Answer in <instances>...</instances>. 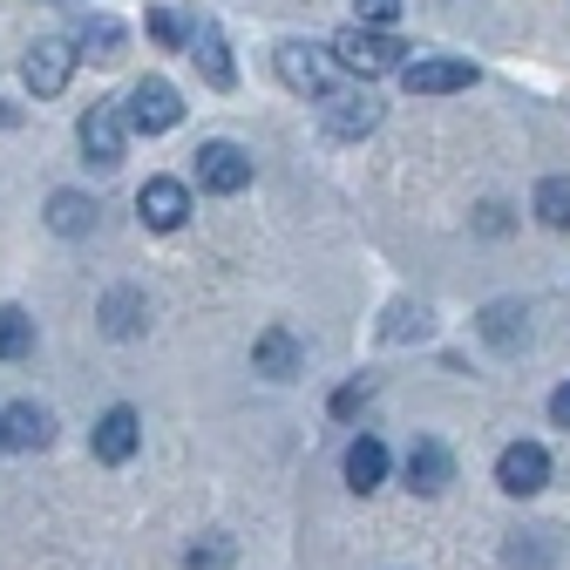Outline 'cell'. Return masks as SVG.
<instances>
[{
	"label": "cell",
	"instance_id": "cell-12",
	"mask_svg": "<svg viewBox=\"0 0 570 570\" xmlns=\"http://www.w3.org/2000/svg\"><path fill=\"white\" fill-rule=\"evenodd\" d=\"M55 442V414L48 407H35V401H14L8 414H0V449H21V455H35V449H48Z\"/></svg>",
	"mask_w": 570,
	"mask_h": 570
},
{
	"label": "cell",
	"instance_id": "cell-28",
	"mask_svg": "<svg viewBox=\"0 0 570 570\" xmlns=\"http://www.w3.org/2000/svg\"><path fill=\"white\" fill-rule=\"evenodd\" d=\"M550 421H557V428H570V381L550 394Z\"/></svg>",
	"mask_w": 570,
	"mask_h": 570
},
{
	"label": "cell",
	"instance_id": "cell-18",
	"mask_svg": "<svg viewBox=\"0 0 570 570\" xmlns=\"http://www.w3.org/2000/svg\"><path fill=\"white\" fill-rule=\"evenodd\" d=\"M48 225H55L61 238H82V232L96 225V204H89L82 190H55V197H48Z\"/></svg>",
	"mask_w": 570,
	"mask_h": 570
},
{
	"label": "cell",
	"instance_id": "cell-10",
	"mask_svg": "<svg viewBox=\"0 0 570 570\" xmlns=\"http://www.w3.org/2000/svg\"><path fill=\"white\" fill-rule=\"evenodd\" d=\"M495 482H503L510 495H537L550 482V455L537 442H510L503 455H495Z\"/></svg>",
	"mask_w": 570,
	"mask_h": 570
},
{
	"label": "cell",
	"instance_id": "cell-2",
	"mask_svg": "<svg viewBox=\"0 0 570 570\" xmlns=\"http://www.w3.org/2000/svg\"><path fill=\"white\" fill-rule=\"evenodd\" d=\"M184 122V102H177V89L164 82V76H142L129 96H122V129H136V136H164V129H177Z\"/></svg>",
	"mask_w": 570,
	"mask_h": 570
},
{
	"label": "cell",
	"instance_id": "cell-16",
	"mask_svg": "<svg viewBox=\"0 0 570 570\" xmlns=\"http://www.w3.org/2000/svg\"><path fill=\"white\" fill-rule=\"evenodd\" d=\"M136 442H142L136 407H109V414L96 421V455H102V462H129V455H136Z\"/></svg>",
	"mask_w": 570,
	"mask_h": 570
},
{
	"label": "cell",
	"instance_id": "cell-13",
	"mask_svg": "<svg viewBox=\"0 0 570 570\" xmlns=\"http://www.w3.org/2000/svg\"><path fill=\"white\" fill-rule=\"evenodd\" d=\"M184 48L197 55V68H204L210 89H232V82H238V68H232V48H225L218 21H190V41H184Z\"/></svg>",
	"mask_w": 570,
	"mask_h": 570
},
{
	"label": "cell",
	"instance_id": "cell-15",
	"mask_svg": "<svg viewBox=\"0 0 570 570\" xmlns=\"http://www.w3.org/2000/svg\"><path fill=\"white\" fill-rule=\"evenodd\" d=\"M96 320H102V333H109V340H136L142 326H150V299H142L136 285H116V293H102Z\"/></svg>",
	"mask_w": 570,
	"mask_h": 570
},
{
	"label": "cell",
	"instance_id": "cell-14",
	"mask_svg": "<svg viewBox=\"0 0 570 570\" xmlns=\"http://www.w3.org/2000/svg\"><path fill=\"white\" fill-rule=\"evenodd\" d=\"M401 469H407V489H414V495H442V489L455 482V455H449L442 442H414Z\"/></svg>",
	"mask_w": 570,
	"mask_h": 570
},
{
	"label": "cell",
	"instance_id": "cell-8",
	"mask_svg": "<svg viewBox=\"0 0 570 570\" xmlns=\"http://www.w3.org/2000/svg\"><path fill=\"white\" fill-rule=\"evenodd\" d=\"M272 61H278V82H285V89L320 96V102L333 96V89H326V55H320V48H306V41H278Z\"/></svg>",
	"mask_w": 570,
	"mask_h": 570
},
{
	"label": "cell",
	"instance_id": "cell-4",
	"mask_svg": "<svg viewBox=\"0 0 570 570\" xmlns=\"http://www.w3.org/2000/svg\"><path fill=\"white\" fill-rule=\"evenodd\" d=\"M197 184L210 197H238L252 184V157L238 150V142H204V150H197Z\"/></svg>",
	"mask_w": 570,
	"mask_h": 570
},
{
	"label": "cell",
	"instance_id": "cell-19",
	"mask_svg": "<svg viewBox=\"0 0 570 570\" xmlns=\"http://www.w3.org/2000/svg\"><path fill=\"white\" fill-rule=\"evenodd\" d=\"M523 326H530V306H517V299H495V306L482 313V340H489V346H517Z\"/></svg>",
	"mask_w": 570,
	"mask_h": 570
},
{
	"label": "cell",
	"instance_id": "cell-27",
	"mask_svg": "<svg viewBox=\"0 0 570 570\" xmlns=\"http://www.w3.org/2000/svg\"><path fill=\"white\" fill-rule=\"evenodd\" d=\"M353 8H361V21H374L381 35H387V28L401 21V0H353Z\"/></svg>",
	"mask_w": 570,
	"mask_h": 570
},
{
	"label": "cell",
	"instance_id": "cell-6",
	"mask_svg": "<svg viewBox=\"0 0 570 570\" xmlns=\"http://www.w3.org/2000/svg\"><path fill=\"white\" fill-rule=\"evenodd\" d=\"M401 82H407V96H455L475 82V68L449 61V55H421V61H401Z\"/></svg>",
	"mask_w": 570,
	"mask_h": 570
},
{
	"label": "cell",
	"instance_id": "cell-26",
	"mask_svg": "<svg viewBox=\"0 0 570 570\" xmlns=\"http://www.w3.org/2000/svg\"><path fill=\"white\" fill-rule=\"evenodd\" d=\"M367 401H374V381H346V387H340V394H333V414H340V421H346V414H361V407H367Z\"/></svg>",
	"mask_w": 570,
	"mask_h": 570
},
{
	"label": "cell",
	"instance_id": "cell-21",
	"mask_svg": "<svg viewBox=\"0 0 570 570\" xmlns=\"http://www.w3.org/2000/svg\"><path fill=\"white\" fill-rule=\"evenodd\" d=\"M28 346H35V320L21 306H0V361H21Z\"/></svg>",
	"mask_w": 570,
	"mask_h": 570
},
{
	"label": "cell",
	"instance_id": "cell-29",
	"mask_svg": "<svg viewBox=\"0 0 570 570\" xmlns=\"http://www.w3.org/2000/svg\"><path fill=\"white\" fill-rule=\"evenodd\" d=\"M14 122H21V109H14V102H0V129H14Z\"/></svg>",
	"mask_w": 570,
	"mask_h": 570
},
{
	"label": "cell",
	"instance_id": "cell-23",
	"mask_svg": "<svg viewBox=\"0 0 570 570\" xmlns=\"http://www.w3.org/2000/svg\"><path fill=\"white\" fill-rule=\"evenodd\" d=\"M381 333H387V340H421V333H428V313L401 299V306H387V326H381Z\"/></svg>",
	"mask_w": 570,
	"mask_h": 570
},
{
	"label": "cell",
	"instance_id": "cell-17",
	"mask_svg": "<svg viewBox=\"0 0 570 570\" xmlns=\"http://www.w3.org/2000/svg\"><path fill=\"white\" fill-rule=\"evenodd\" d=\"M381 482H387V449H381L374 435H361V442L346 449V489H353V495H374Z\"/></svg>",
	"mask_w": 570,
	"mask_h": 570
},
{
	"label": "cell",
	"instance_id": "cell-3",
	"mask_svg": "<svg viewBox=\"0 0 570 570\" xmlns=\"http://www.w3.org/2000/svg\"><path fill=\"white\" fill-rule=\"evenodd\" d=\"M320 109H326V136H340V142H361L381 129V102L367 89H333Z\"/></svg>",
	"mask_w": 570,
	"mask_h": 570
},
{
	"label": "cell",
	"instance_id": "cell-9",
	"mask_svg": "<svg viewBox=\"0 0 570 570\" xmlns=\"http://www.w3.org/2000/svg\"><path fill=\"white\" fill-rule=\"evenodd\" d=\"M136 210H142V225H150V232H177L190 218V190L177 177H150V184L136 190Z\"/></svg>",
	"mask_w": 570,
	"mask_h": 570
},
{
	"label": "cell",
	"instance_id": "cell-22",
	"mask_svg": "<svg viewBox=\"0 0 570 570\" xmlns=\"http://www.w3.org/2000/svg\"><path fill=\"white\" fill-rule=\"evenodd\" d=\"M82 48H89L96 61H116V55H122V21H109V14H89V21H82Z\"/></svg>",
	"mask_w": 570,
	"mask_h": 570
},
{
	"label": "cell",
	"instance_id": "cell-24",
	"mask_svg": "<svg viewBox=\"0 0 570 570\" xmlns=\"http://www.w3.org/2000/svg\"><path fill=\"white\" fill-rule=\"evenodd\" d=\"M150 35H157L164 48H184V41H190V21L170 14V8H150Z\"/></svg>",
	"mask_w": 570,
	"mask_h": 570
},
{
	"label": "cell",
	"instance_id": "cell-20",
	"mask_svg": "<svg viewBox=\"0 0 570 570\" xmlns=\"http://www.w3.org/2000/svg\"><path fill=\"white\" fill-rule=\"evenodd\" d=\"M530 210H537V225L570 232V177H543V184H537V197H530Z\"/></svg>",
	"mask_w": 570,
	"mask_h": 570
},
{
	"label": "cell",
	"instance_id": "cell-25",
	"mask_svg": "<svg viewBox=\"0 0 570 570\" xmlns=\"http://www.w3.org/2000/svg\"><path fill=\"white\" fill-rule=\"evenodd\" d=\"M184 563H190V570H225V563H232V537H204Z\"/></svg>",
	"mask_w": 570,
	"mask_h": 570
},
{
	"label": "cell",
	"instance_id": "cell-5",
	"mask_svg": "<svg viewBox=\"0 0 570 570\" xmlns=\"http://www.w3.org/2000/svg\"><path fill=\"white\" fill-rule=\"evenodd\" d=\"M68 76H76V48H68L61 35L35 41V48H28V61H21V82H28L35 96H61V89H68Z\"/></svg>",
	"mask_w": 570,
	"mask_h": 570
},
{
	"label": "cell",
	"instance_id": "cell-1",
	"mask_svg": "<svg viewBox=\"0 0 570 570\" xmlns=\"http://www.w3.org/2000/svg\"><path fill=\"white\" fill-rule=\"evenodd\" d=\"M333 61L353 68V76H401V61H407V41L381 35V28H340L333 35Z\"/></svg>",
	"mask_w": 570,
	"mask_h": 570
},
{
	"label": "cell",
	"instance_id": "cell-11",
	"mask_svg": "<svg viewBox=\"0 0 570 570\" xmlns=\"http://www.w3.org/2000/svg\"><path fill=\"white\" fill-rule=\"evenodd\" d=\"M252 367H258L265 381H299V374H306V346L285 333V326H265L258 346H252Z\"/></svg>",
	"mask_w": 570,
	"mask_h": 570
},
{
	"label": "cell",
	"instance_id": "cell-7",
	"mask_svg": "<svg viewBox=\"0 0 570 570\" xmlns=\"http://www.w3.org/2000/svg\"><path fill=\"white\" fill-rule=\"evenodd\" d=\"M122 102H96L89 116H82V150H89V164L96 170H116L122 164Z\"/></svg>",
	"mask_w": 570,
	"mask_h": 570
}]
</instances>
